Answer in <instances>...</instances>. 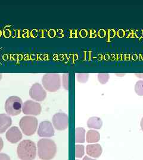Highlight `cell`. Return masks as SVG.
Masks as SVG:
<instances>
[{
  "label": "cell",
  "mask_w": 143,
  "mask_h": 160,
  "mask_svg": "<svg viewBox=\"0 0 143 160\" xmlns=\"http://www.w3.org/2000/svg\"><path fill=\"white\" fill-rule=\"evenodd\" d=\"M37 147L38 155L41 160H52L56 154V144L50 139H41L37 143Z\"/></svg>",
  "instance_id": "6da1fadb"
},
{
  "label": "cell",
  "mask_w": 143,
  "mask_h": 160,
  "mask_svg": "<svg viewBox=\"0 0 143 160\" xmlns=\"http://www.w3.org/2000/svg\"><path fill=\"white\" fill-rule=\"evenodd\" d=\"M17 153L21 160H34L36 155V145L31 140H23L18 145Z\"/></svg>",
  "instance_id": "7a4b0ae2"
},
{
  "label": "cell",
  "mask_w": 143,
  "mask_h": 160,
  "mask_svg": "<svg viewBox=\"0 0 143 160\" xmlns=\"http://www.w3.org/2000/svg\"><path fill=\"white\" fill-rule=\"evenodd\" d=\"M42 84L44 89L49 92L58 91L62 84L60 75L57 73H48L42 78Z\"/></svg>",
  "instance_id": "3957f363"
},
{
  "label": "cell",
  "mask_w": 143,
  "mask_h": 160,
  "mask_svg": "<svg viewBox=\"0 0 143 160\" xmlns=\"http://www.w3.org/2000/svg\"><path fill=\"white\" fill-rule=\"evenodd\" d=\"M23 106L22 99L18 96H13L6 100L4 108L7 114L14 116L20 114Z\"/></svg>",
  "instance_id": "277c9868"
},
{
  "label": "cell",
  "mask_w": 143,
  "mask_h": 160,
  "mask_svg": "<svg viewBox=\"0 0 143 160\" xmlns=\"http://www.w3.org/2000/svg\"><path fill=\"white\" fill-rule=\"evenodd\" d=\"M38 125V119L32 116H24L19 122V126L22 131L27 136H31L35 134Z\"/></svg>",
  "instance_id": "5b68a950"
},
{
  "label": "cell",
  "mask_w": 143,
  "mask_h": 160,
  "mask_svg": "<svg viewBox=\"0 0 143 160\" xmlns=\"http://www.w3.org/2000/svg\"><path fill=\"white\" fill-rule=\"evenodd\" d=\"M53 126L58 131H64L68 128L69 117L64 113H57L52 117Z\"/></svg>",
  "instance_id": "8992f818"
},
{
  "label": "cell",
  "mask_w": 143,
  "mask_h": 160,
  "mask_svg": "<svg viewBox=\"0 0 143 160\" xmlns=\"http://www.w3.org/2000/svg\"><path fill=\"white\" fill-rule=\"evenodd\" d=\"M42 110L41 106L40 103L34 100H28L23 104L22 112L26 115L37 116L40 114Z\"/></svg>",
  "instance_id": "52a82bcc"
},
{
  "label": "cell",
  "mask_w": 143,
  "mask_h": 160,
  "mask_svg": "<svg viewBox=\"0 0 143 160\" xmlns=\"http://www.w3.org/2000/svg\"><path fill=\"white\" fill-rule=\"evenodd\" d=\"M30 97L37 102H42L47 97V92L40 83H35L29 90Z\"/></svg>",
  "instance_id": "ba28073f"
},
{
  "label": "cell",
  "mask_w": 143,
  "mask_h": 160,
  "mask_svg": "<svg viewBox=\"0 0 143 160\" xmlns=\"http://www.w3.org/2000/svg\"><path fill=\"white\" fill-rule=\"evenodd\" d=\"M37 133L40 137H52L54 135V129L50 121L45 120L40 124Z\"/></svg>",
  "instance_id": "9c48e42d"
},
{
  "label": "cell",
  "mask_w": 143,
  "mask_h": 160,
  "mask_svg": "<svg viewBox=\"0 0 143 160\" xmlns=\"http://www.w3.org/2000/svg\"><path fill=\"white\" fill-rule=\"evenodd\" d=\"M6 139L12 143H17L22 138V133L17 126H13L6 132Z\"/></svg>",
  "instance_id": "30bf717a"
},
{
  "label": "cell",
  "mask_w": 143,
  "mask_h": 160,
  "mask_svg": "<svg viewBox=\"0 0 143 160\" xmlns=\"http://www.w3.org/2000/svg\"><path fill=\"white\" fill-rule=\"evenodd\" d=\"M86 153L93 158H98L102 154L103 149L102 146L98 144H90L88 145L86 148Z\"/></svg>",
  "instance_id": "8fae6325"
},
{
  "label": "cell",
  "mask_w": 143,
  "mask_h": 160,
  "mask_svg": "<svg viewBox=\"0 0 143 160\" xmlns=\"http://www.w3.org/2000/svg\"><path fill=\"white\" fill-rule=\"evenodd\" d=\"M12 118L7 114H0V133H3L12 125Z\"/></svg>",
  "instance_id": "7c38bea8"
},
{
  "label": "cell",
  "mask_w": 143,
  "mask_h": 160,
  "mask_svg": "<svg viewBox=\"0 0 143 160\" xmlns=\"http://www.w3.org/2000/svg\"><path fill=\"white\" fill-rule=\"evenodd\" d=\"M103 125L102 120L98 117L90 118L87 122V126L90 129H100Z\"/></svg>",
  "instance_id": "4fadbf2b"
},
{
  "label": "cell",
  "mask_w": 143,
  "mask_h": 160,
  "mask_svg": "<svg viewBox=\"0 0 143 160\" xmlns=\"http://www.w3.org/2000/svg\"><path fill=\"white\" fill-rule=\"evenodd\" d=\"M100 139V134L96 130L91 129L87 132L86 140L88 143H96Z\"/></svg>",
  "instance_id": "5bb4252c"
},
{
  "label": "cell",
  "mask_w": 143,
  "mask_h": 160,
  "mask_svg": "<svg viewBox=\"0 0 143 160\" xmlns=\"http://www.w3.org/2000/svg\"><path fill=\"white\" fill-rule=\"evenodd\" d=\"M85 141V130L83 128L76 129V142L84 143Z\"/></svg>",
  "instance_id": "9a60e30c"
},
{
  "label": "cell",
  "mask_w": 143,
  "mask_h": 160,
  "mask_svg": "<svg viewBox=\"0 0 143 160\" xmlns=\"http://www.w3.org/2000/svg\"><path fill=\"white\" fill-rule=\"evenodd\" d=\"M135 92L138 96H143V80H139L136 82Z\"/></svg>",
  "instance_id": "2e32d148"
},
{
  "label": "cell",
  "mask_w": 143,
  "mask_h": 160,
  "mask_svg": "<svg viewBox=\"0 0 143 160\" xmlns=\"http://www.w3.org/2000/svg\"><path fill=\"white\" fill-rule=\"evenodd\" d=\"M110 78V75L108 73H99L98 74V81L102 84H105L108 82Z\"/></svg>",
  "instance_id": "e0dca14e"
},
{
  "label": "cell",
  "mask_w": 143,
  "mask_h": 160,
  "mask_svg": "<svg viewBox=\"0 0 143 160\" xmlns=\"http://www.w3.org/2000/svg\"><path fill=\"white\" fill-rule=\"evenodd\" d=\"M84 146L80 145H76V157L82 158L84 155Z\"/></svg>",
  "instance_id": "ac0fdd59"
},
{
  "label": "cell",
  "mask_w": 143,
  "mask_h": 160,
  "mask_svg": "<svg viewBox=\"0 0 143 160\" xmlns=\"http://www.w3.org/2000/svg\"><path fill=\"white\" fill-rule=\"evenodd\" d=\"M89 77V74L88 73H78L77 74V79L78 82L80 83H85L87 82Z\"/></svg>",
  "instance_id": "d6986e66"
},
{
  "label": "cell",
  "mask_w": 143,
  "mask_h": 160,
  "mask_svg": "<svg viewBox=\"0 0 143 160\" xmlns=\"http://www.w3.org/2000/svg\"><path fill=\"white\" fill-rule=\"evenodd\" d=\"M62 84L66 90H69V74H64L62 77Z\"/></svg>",
  "instance_id": "ffe728a7"
},
{
  "label": "cell",
  "mask_w": 143,
  "mask_h": 160,
  "mask_svg": "<svg viewBox=\"0 0 143 160\" xmlns=\"http://www.w3.org/2000/svg\"><path fill=\"white\" fill-rule=\"evenodd\" d=\"M3 35L4 36L5 38H10V36H12V31L10 29L8 28H6L4 29L3 31Z\"/></svg>",
  "instance_id": "44dd1931"
},
{
  "label": "cell",
  "mask_w": 143,
  "mask_h": 160,
  "mask_svg": "<svg viewBox=\"0 0 143 160\" xmlns=\"http://www.w3.org/2000/svg\"><path fill=\"white\" fill-rule=\"evenodd\" d=\"M47 34L50 38H54L57 35V32L54 29H50L48 30Z\"/></svg>",
  "instance_id": "7402d4cb"
},
{
  "label": "cell",
  "mask_w": 143,
  "mask_h": 160,
  "mask_svg": "<svg viewBox=\"0 0 143 160\" xmlns=\"http://www.w3.org/2000/svg\"><path fill=\"white\" fill-rule=\"evenodd\" d=\"M106 31L104 29H100L98 32V36L101 38H103L106 37Z\"/></svg>",
  "instance_id": "603a6c76"
},
{
  "label": "cell",
  "mask_w": 143,
  "mask_h": 160,
  "mask_svg": "<svg viewBox=\"0 0 143 160\" xmlns=\"http://www.w3.org/2000/svg\"><path fill=\"white\" fill-rule=\"evenodd\" d=\"M88 34V32L85 29H82L80 32V36L82 38H84L87 37Z\"/></svg>",
  "instance_id": "cb8c5ba5"
},
{
  "label": "cell",
  "mask_w": 143,
  "mask_h": 160,
  "mask_svg": "<svg viewBox=\"0 0 143 160\" xmlns=\"http://www.w3.org/2000/svg\"><path fill=\"white\" fill-rule=\"evenodd\" d=\"M125 31L123 29H119L118 32H117V36L119 37V38H124L125 36Z\"/></svg>",
  "instance_id": "d4e9b609"
},
{
  "label": "cell",
  "mask_w": 143,
  "mask_h": 160,
  "mask_svg": "<svg viewBox=\"0 0 143 160\" xmlns=\"http://www.w3.org/2000/svg\"><path fill=\"white\" fill-rule=\"evenodd\" d=\"M0 160H11L10 157L4 153H0Z\"/></svg>",
  "instance_id": "484cf974"
},
{
  "label": "cell",
  "mask_w": 143,
  "mask_h": 160,
  "mask_svg": "<svg viewBox=\"0 0 143 160\" xmlns=\"http://www.w3.org/2000/svg\"><path fill=\"white\" fill-rule=\"evenodd\" d=\"M77 30H70V38H77Z\"/></svg>",
  "instance_id": "4316f807"
},
{
  "label": "cell",
  "mask_w": 143,
  "mask_h": 160,
  "mask_svg": "<svg viewBox=\"0 0 143 160\" xmlns=\"http://www.w3.org/2000/svg\"><path fill=\"white\" fill-rule=\"evenodd\" d=\"M13 38H19L20 36V31L19 30H13L12 31V35Z\"/></svg>",
  "instance_id": "83f0119b"
},
{
  "label": "cell",
  "mask_w": 143,
  "mask_h": 160,
  "mask_svg": "<svg viewBox=\"0 0 143 160\" xmlns=\"http://www.w3.org/2000/svg\"><path fill=\"white\" fill-rule=\"evenodd\" d=\"M116 35V31L114 29H112L109 30V38H113Z\"/></svg>",
  "instance_id": "f1b7e54d"
},
{
  "label": "cell",
  "mask_w": 143,
  "mask_h": 160,
  "mask_svg": "<svg viewBox=\"0 0 143 160\" xmlns=\"http://www.w3.org/2000/svg\"><path fill=\"white\" fill-rule=\"evenodd\" d=\"M97 37V33L96 31L94 30H90V38H94Z\"/></svg>",
  "instance_id": "f546056e"
},
{
  "label": "cell",
  "mask_w": 143,
  "mask_h": 160,
  "mask_svg": "<svg viewBox=\"0 0 143 160\" xmlns=\"http://www.w3.org/2000/svg\"><path fill=\"white\" fill-rule=\"evenodd\" d=\"M38 30H32L31 32H30V36L32 37V38H36L38 35Z\"/></svg>",
  "instance_id": "4dcf8cb0"
},
{
  "label": "cell",
  "mask_w": 143,
  "mask_h": 160,
  "mask_svg": "<svg viewBox=\"0 0 143 160\" xmlns=\"http://www.w3.org/2000/svg\"><path fill=\"white\" fill-rule=\"evenodd\" d=\"M29 36V32L28 30H24L22 32V37L23 38H28Z\"/></svg>",
  "instance_id": "1f68e13d"
},
{
  "label": "cell",
  "mask_w": 143,
  "mask_h": 160,
  "mask_svg": "<svg viewBox=\"0 0 143 160\" xmlns=\"http://www.w3.org/2000/svg\"><path fill=\"white\" fill-rule=\"evenodd\" d=\"M57 35H58V36L59 38H63V36H64L63 30H58L57 31Z\"/></svg>",
  "instance_id": "d6a6232c"
},
{
  "label": "cell",
  "mask_w": 143,
  "mask_h": 160,
  "mask_svg": "<svg viewBox=\"0 0 143 160\" xmlns=\"http://www.w3.org/2000/svg\"><path fill=\"white\" fill-rule=\"evenodd\" d=\"M4 146V143H3V141L2 139V138L0 137V151L2 150V149L3 148Z\"/></svg>",
  "instance_id": "836d02e7"
},
{
  "label": "cell",
  "mask_w": 143,
  "mask_h": 160,
  "mask_svg": "<svg viewBox=\"0 0 143 160\" xmlns=\"http://www.w3.org/2000/svg\"><path fill=\"white\" fill-rule=\"evenodd\" d=\"M135 75L136 77H137L140 78H143V73H138V74L136 73V74H135Z\"/></svg>",
  "instance_id": "e575fe53"
},
{
  "label": "cell",
  "mask_w": 143,
  "mask_h": 160,
  "mask_svg": "<svg viewBox=\"0 0 143 160\" xmlns=\"http://www.w3.org/2000/svg\"><path fill=\"white\" fill-rule=\"evenodd\" d=\"M83 160H94V159H92L91 158H90V157H87V156H85L84 158V159Z\"/></svg>",
  "instance_id": "d590c367"
},
{
  "label": "cell",
  "mask_w": 143,
  "mask_h": 160,
  "mask_svg": "<svg viewBox=\"0 0 143 160\" xmlns=\"http://www.w3.org/2000/svg\"><path fill=\"white\" fill-rule=\"evenodd\" d=\"M140 125H141V129H142V131H143V118H142L141 120V123H140Z\"/></svg>",
  "instance_id": "8d00e7d4"
},
{
  "label": "cell",
  "mask_w": 143,
  "mask_h": 160,
  "mask_svg": "<svg viewBox=\"0 0 143 160\" xmlns=\"http://www.w3.org/2000/svg\"><path fill=\"white\" fill-rule=\"evenodd\" d=\"M104 59H106V60H108L109 59V57L108 55H104Z\"/></svg>",
  "instance_id": "74e56055"
},
{
  "label": "cell",
  "mask_w": 143,
  "mask_h": 160,
  "mask_svg": "<svg viewBox=\"0 0 143 160\" xmlns=\"http://www.w3.org/2000/svg\"><path fill=\"white\" fill-rule=\"evenodd\" d=\"M117 76H124L125 74H116Z\"/></svg>",
  "instance_id": "f35d334b"
},
{
  "label": "cell",
  "mask_w": 143,
  "mask_h": 160,
  "mask_svg": "<svg viewBox=\"0 0 143 160\" xmlns=\"http://www.w3.org/2000/svg\"><path fill=\"white\" fill-rule=\"evenodd\" d=\"M2 77H3V74L1 73H0V81L2 79Z\"/></svg>",
  "instance_id": "ab89813d"
},
{
  "label": "cell",
  "mask_w": 143,
  "mask_h": 160,
  "mask_svg": "<svg viewBox=\"0 0 143 160\" xmlns=\"http://www.w3.org/2000/svg\"><path fill=\"white\" fill-rule=\"evenodd\" d=\"M1 35H2V32H1V30H0V37H1Z\"/></svg>",
  "instance_id": "60d3db41"
}]
</instances>
